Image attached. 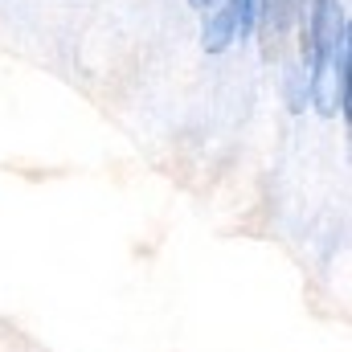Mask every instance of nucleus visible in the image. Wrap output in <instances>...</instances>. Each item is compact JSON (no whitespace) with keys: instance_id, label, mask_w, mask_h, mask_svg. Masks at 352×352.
I'll return each instance as SVG.
<instances>
[{"instance_id":"obj_1","label":"nucleus","mask_w":352,"mask_h":352,"mask_svg":"<svg viewBox=\"0 0 352 352\" xmlns=\"http://www.w3.org/2000/svg\"><path fill=\"white\" fill-rule=\"evenodd\" d=\"M303 58L320 115H349V16L340 0H307Z\"/></svg>"},{"instance_id":"obj_2","label":"nucleus","mask_w":352,"mask_h":352,"mask_svg":"<svg viewBox=\"0 0 352 352\" xmlns=\"http://www.w3.org/2000/svg\"><path fill=\"white\" fill-rule=\"evenodd\" d=\"M234 41H238V33H234L230 8L226 4H209L205 21H201V45H205V54H226Z\"/></svg>"},{"instance_id":"obj_3","label":"nucleus","mask_w":352,"mask_h":352,"mask_svg":"<svg viewBox=\"0 0 352 352\" xmlns=\"http://www.w3.org/2000/svg\"><path fill=\"white\" fill-rule=\"evenodd\" d=\"M307 0H258V21L266 25V41H278L295 21H303Z\"/></svg>"},{"instance_id":"obj_4","label":"nucleus","mask_w":352,"mask_h":352,"mask_svg":"<svg viewBox=\"0 0 352 352\" xmlns=\"http://www.w3.org/2000/svg\"><path fill=\"white\" fill-rule=\"evenodd\" d=\"M226 8H230V16H234V33H238V41L250 37L254 25H258V0H226Z\"/></svg>"},{"instance_id":"obj_5","label":"nucleus","mask_w":352,"mask_h":352,"mask_svg":"<svg viewBox=\"0 0 352 352\" xmlns=\"http://www.w3.org/2000/svg\"><path fill=\"white\" fill-rule=\"evenodd\" d=\"M303 94H307V70H291V82H287L291 111H299V107H303Z\"/></svg>"},{"instance_id":"obj_6","label":"nucleus","mask_w":352,"mask_h":352,"mask_svg":"<svg viewBox=\"0 0 352 352\" xmlns=\"http://www.w3.org/2000/svg\"><path fill=\"white\" fill-rule=\"evenodd\" d=\"M188 4H192V8H201V12H205V8H209V4H217V0H188Z\"/></svg>"}]
</instances>
